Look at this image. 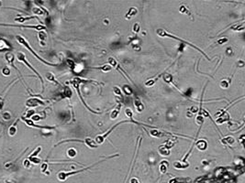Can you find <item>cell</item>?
<instances>
[{
  "label": "cell",
  "mask_w": 245,
  "mask_h": 183,
  "mask_svg": "<svg viewBox=\"0 0 245 183\" xmlns=\"http://www.w3.org/2000/svg\"><path fill=\"white\" fill-rule=\"evenodd\" d=\"M156 33L157 34L159 35V36H161V37H168V38H174V40H179V41H182V42H184V43H185V44H187V45H189V46H191L192 48H194V49H196V51H198L199 52H201L202 54L204 55V56L206 57L207 59H208L207 57V55H206V53L204 52L203 51H201L200 49H198L197 47H196L195 45H193V44H191V43H189V42H187L186 40H182V38H177V37H175V36H174V35H172V34H170V33H168V32H166L165 30H163V29H157V31H156ZM209 60H210V59H208Z\"/></svg>",
  "instance_id": "4"
},
{
  "label": "cell",
  "mask_w": 245,
  "mask_h": 183,
  "mask_svg": "<svg viewBox=\"0 0 245 183\" xmlns=\"http://www.w3.org/2000/svg\"><path fill=\"white\" fill-rule=\"evenodd\" d=\"M82 142H84V143H85V145L89 147V148H96V147H98L97 144H96L94 140L91 139L90 137H85Z\"/></svg>",
  "instance_id": "9"
},
{
  "label": "cell",
  "mask_w": 245,
  "mask_h": 183,
  "mask_svg": "<svg viewBox=\"0 0 245 183\" xmlns=\"http://www.w3.org/2000/svg\"><path fill=\"white\" fill-rule=\"evenodd\" d=\"M16 40H17V41H18V43L21 44L22 46H24V47H25L26 49H28V51H30V52L32 53V54L34 55V56L36 57V58L38 59L39 60H40L41 62H43L44 64H46V65H49V66H56V65H58V64H56V63H51V62H47V60H45L44 59L40 58V57L39 56V55L37 54V53L35 52V51H33L32 49H31V47L29 46V42H28L27 40H26L25 38H24L22 36H20V35H17V36H16Z\"/></svg>",
  "instance_id": "2"
},
{
  "label": "cell",
  "mask_w": 245,
  "mask_h": 183,
  "mask_svg": "<svg viewBox=\"0 0 245 183\" xmlns=\"http://www.w3.org/2000/svg\"><path fill=\"white\" fill-rule=\"evenodd\" d=\"M2 73H3V75H5V76H8V75H10V70H9V68L8 67L3 68V70H2Z\"/></svg>",
  "instance_id": "30"
},
{
  "label": "cell",
  "mask_w": 245,
  "mask_h": 183,
  "mask_svg": "<svg viewBox=\"0 0 245 183\" xmlns=\"http://www.w3.org/2000/svg\"><path fill=\"white\" fill-rule=\"evenodd\" d=\"M23 164H24V167L25 168H29V166H30V161H29V159H26L25 161L23 162Z\"/></svg>",
  "instance_id": "40"
},
{
  "label": "cell",
  "mask_w": 245,
  "mask_h": 183,
  "mask_svg": "<svg viewBox=\"0 0 245 183\" xmlns=\"http://www.w3.org/2000/svg\"><path fill=\"white\" fill-rule=\"evenodd\" d=\"M11 46L9 45V43L4 38H0V52H3V51H10Z\"/></svg>",
  "instance_id": "8"
},
{
  "label": "cell",
  "mask_w": 245,
  "mask_h": 183,
  "mask_svg": "<svg viewBox=\"0 0 245 183\" xmlns=\"http://www.w3.org/2000/svg\"><path fill=\"white\" fill-rule=\"evenodd\" d=\"M163 81L167 84H170L173 81V76L171 74H168V73H166V74L163 73Z\"/></svg>",
  "instance_id": "23"
},
{
  "label": "cell",
  "mask_w": 245,
  "mask_h": 183,
  "mask_svg": "<svg viewBox=\"0 0 245 183\" xmlns=\"http://www.w3.org/2000/svg\"><path fill=\"white\" fill-rule=\"evenodd\" d=\"M39 38H40V40H41V41L45 40H46V33L43 32V31H40V32H39Z\"/></svg>",
  "instance_id": "31"
},
{
  "label": "cell",
  "mask_w": 245,
  "mask_h": 183,
  "mask_svg": "<svg viewBox=\"0 0 245 183\" xmlns=\"http://www.w3.org/2000/svg\"><path fill=\"white\" fill-rule=\"evenodd\" d=\"M40 150H41V147H38L36 149H35L34 151H33L32 153H31V155L29 157V158H33V157H37V155H38L39 153L40 152Z\"/></svg>",
  "instance_id": "26"
},
{
  "label": "cell",
  "mask_w": 245,
  "mask_h": 183,
  "mask_svg": "<svg viewBox=\"0 0 245 183\" xmlns=\"http://www.w3.org/2000/svg\"><path fill=\"white\" fill-rule=\"evenodd\" d=\"M159 153H160V155H162L163 157H166V156H169V155L171 154V151L169 148H167L166 147H165L164 145L163 146H161L160 147H159Z\"/></svg>",
  "instance_id": "14"
},
{
  "label": "cell",
  "mask_w": 245,
  "mask_h": 183,
  "mask_svg": "<svg viewBox=\"0 0 245 183\" xmlns=\"http://www.w3.org/2000/svg\"><path fill=\"white\" fill-rule=\"evenodd\" d=\"M93 69L96 70H102L105 73H108V71H111V66L110 65H103L101 67H93Z\"/></svg>",
  "instance_id": "19"
},
{
  "label": "cell",
  "mask_w": 245,
  "mask_h": 183,
  "mask_svg": "<svg viewBox=\"0 0 245 183\" xmlns=\"http://www.w3.org/2000/svg\"><path fill=\"white\" fill-rule=\"evenodd\" d=\"M32 18H33V16H27V18H16V21H18V22H20V23H22V22L27 21V20L32 19Z\"/></svg>",
  "instance_id": "27"
},
{
  "label": "cell",
  "mask_w": 245,
  "mask_h": 183,
  "mask_svg": "<svg viewBox=\"0 0 245 183\" xmlns=\"http://www.w3.org/2000/svg\"><path fill=\"white\" fill-rule=\"evenodd\" d=\"M169 183H177V180H175V179H174V180H171Z\"/></svg>",
  "instance_id": "44"
},
{
  "label": "cell",
  "mask_w": 245,
  "mask_h": 183,
  "mask_svg": "<svg viewBox=\"0 0 245 183\" xmlns=\"http://www.w3.org/2000/svg\"><path fill=\"white\" fill-rule=\"evenodd\" d=\"M3 105H4V99L2 97H0V110L3 108Z\"/></svg>",
  "instance_id": "42"
},
{
  "label": "cell",
  "mask_w": 245,
  "mask_h": 183,
  "mask_svg": "<svg viewBox=\"0 0 245 183\" xmlns=\"http://www.w3.org/2000/svg\"><path fill=\"white\" fill-rule=\"evenodd\" d=\"M174 143H175L174 141H172V140H168V141L166 142V144H165L164 146L167 147V148L170 149V148H172V147L174 146Z\"/></svg>",
  "instance_id": "29"
},
{
  "label": "cell",
  "mask_w": 245,
  "mask_h": 183,
  "mask_svg": "<svg viewBox=\"0 0 245 183\" xmlns=\"http://www.w3.org/2000/svg\"><path fill=\"white\" fill-rule=\"evenodd\" d=\"M2 116H3V118H4V120H9L11 118V116H10V114L9 113H4L3 114H2Z\"/></svg>",
  "instance_id": "38"
},
{
  "label": "cell",
  "mask_w": 245,
  "mask_h": 183,
  "mask_svg": "<svg viewBox=\"0 0 245 183\" xmlns=\"http://www.w3.org/2000/svg\"><path fill=\"white\" fill-rule=\"evenodd\" d=\"M105 160H106V159H102V160H100V161H98V162H96V163H95V164H93V165H91L90 167L84 168V169H79V170L70 171V172H66V171H62V172L59 173L58 176H57V177H58V180H61V181H64V180H67L68 177H71V176H73V175H76V174H79V173H81V172H84V171H85V170H88V169H90L91 168H93L94 166L97 165V164L101 163V162H104Z\"/></svg>",
  "instance_id": "3"
},
{
  "label": "cell",
  "mask_w": 245,
  "mask_h": 183,
  "mask_svg": "<svg viewBox=\"0 0 245 183\" xmlns=\"http://www.w3.org/2000/svg\"><path fill=\"white\" fill-rule=\"evenodd\" d=\"M122 90H123V92H125L127 95H131V94H132V90L129 88V86L128 85H125L123 86V88H122Z\"/></svg>",
  "instance_id": "25"
},
{
  "label": "cell",
  "mask_w": 245,
  "mask_h": 183,
  "mask_svg": "<svg viewBox=\"0 0 245 183\" xmlns=\"http://www.w3.org/2000/svg\"><path fill=\"white\" fill-rule=\"evenodd\" d=\"M113 91H114V93L116 94V95H120L122 96V93H121V91H120V89L118 87H117V86H115L114 88H113Z\"/></svg>",
  "instance_id": "34"
},
{
  "label": "cell",
  "mask_w": 245,
  "mask_h": 183,
  "mask_svg": "<svg viewBox=\"0 0 245 183\" xmlns=\"http://www.w3.org/2000/svg\"><path fill=\"white\" fill-rule=\"evenodd\" d=\"M6 60H7V62H8L9 65H11L12 67L16 68V66H15V64L13 63L14 62V60H15V56L12 54L11 52H7V54H6Z\"/></svg>",
  "instance_id": "13"
},
{
  "label": "cell",
  "mask_w": 245,
  "mask_h": 183,
  "mask_svg": "<svg viewBox=\"0 0 245 183\" xmlns=\"http://www.w3.org/2000/svg\"><path fill=\"white\" fill-rule=\"evenodd\" d=\"M196 147H197L199 150H205L207 147V143L205 140H198L196 143Z\"/></svg>",
  "instance_id": "15"
},
{
  "label": "cell",
  "mask_w": 245,
  "mask_h": 183,
  "mask_svg": "<svg viewBox=\"0 0 245 183\" xmlns=\"http://www.w3.org/2000/svg\"><path fill=\"white\" fill-rule=\"evenodd\" d=\"M17 57H18V60H19V62H23V63L25 64V65L27 66L28 68H29V69H30L31 71H32L33 73H34L35 74H36L37 76H38V78L40 80V82H41V84H42V85H43V84H44V82H43V80H42V77L40 76V73H39L38 71H37L36 70H35L34 68H33L32 66H31L30 64H29V62H27V60H26V57H25V54H24V53H22V52H18V55H17Z\"/></svg>",
  "instance_id": "5"
},
{
  "label": "cell",
  "mask_w": 245,
  "mask_h": 183,
  "mask_svg": "<svg viewBox=\"0 0 245 183\" xmlns=\"http://www.w3.org/2000/svg\"><path fill=\"white\" fill-rule=\"evenodd\" d=\"M235 142V139L232 136H226L222 139V143L223 144H229V145H232Z\"/></svg>",
  "instance_id": "18"
},
{
  "label": "cell",
  "mask_w": 245,
  "mask_h": 183,
  "mask_svg": "<svg viewBox=\"0 0 245 183\" xmlns=\"http://www.w3.org/2000/svg\"><path fill=\"white\" fill-rule=\"evenodd\" d=\"M107 62H108V63H109V65L113 66V67H114L115 69H116L118 71H119V73H121V74L123 75V76L125 77V78L129 79V80L131 81V82H132V84H134V82H133V81L131 80V79L129 77V75H128V73H126L125 71H124V70L122 69L121 67H120V65H119V64H118V62H117V60H115L114 58H112V57H109V58H108V60H107Z\"/></svg>",
  "instance_id": "6"
},
{
  "label": "cell",
  "mask_w": 245,
  "mask_h": 183,
  "mask_svg": "<svg viewBox=\"0 0 245 183\" xmlns=\"http://www.w3.org/2000/svg\"><path fill=\"white\" fill-rule=\"evenodd\" d=\"M150 134H151L153 136H155V137H162V136H164L165 133L162 132V131L157 130V129H152V130L150 131Z\"/></svg>",
  "instance_id": "17"
},
{
  "label": "cell",
  "mask_w": 245,
  "mask_h": 183,
  "mask_svg": "<svg viewBox=\"0 0 245 183\" xmlns=\"http://www.w3.org/2000/svg\"><path fill=\"white\" fill-rule=\"evenodd\" d=\"M86 82H93V81H87V80H85V79H82V78H80V77H75L74 79H72V80H70V84H72L74 85V87L76 89V91H77V93H78V95H79V97H80V99H81V101H82V103L85 104V108L87 109V110H89L90 112H92V113H94V114H99L98 112H96V111H94V110H92V109L90 108V107L87 105V103H85V100H84V98H83V96H82V94H81V92H80V85H81V84H86Z\"/></svg>",
  "instance_id": "1"
},
{
  "label": "cell",
  "mask_w": 245,
  "mask_h": 183,
  "mask_svg": "<svg viewBox=\"0 0 245 183\" xmlns=\"http://www.w3.org/2000/svg\"><path fill=\"white\" fill-rule=\"evenodd\" d=\"M168 167H169L168 161H166V160H163V161L160 163V168H159V169H160V172L162 173V174H165V173L167 172Z\"/></svg>",
  "instance_id": "12"
},
{
  "label": "cell",
  "mask_w": 245,
  "mask_h": 183,
  "mask_svg": "<svg viewBox=\"0 0 245 183\" xmlns=\"http://www.w3.org/2000/svg\"><path fill=\"white\" fill-rule=\"evenodd\" d=\"M137 9L136 8H134V7H131V9H129V11L128 12V14L126 15V18H128V19H131V18L132 16H134V15H136L137 14Z\"/></svg>",
  "instance_id": "20"
},
{
  "label": "cell",
  "mask_w": 245,
  "mask_h": 183,
  "mask_svg": "<svg viewBox=\"0 0 245 183\" xmlns=\"http://www.w3.org/2000/svg\"><path fill=\"white\" fill-rule=\"evenodd\" d=\"M174 167L176 168V169H186V168L189 167V164L186 163V162H174Z\"/></svg>",
  "instance_id": "16"
},
{
  "label": "cell",
  "mask_w": 245,
  "mask_h": 183,
  "mask_svg": "<svg viewBox=\"0 0 245 183\" xmlns=\"http://www.w3.org/2000/svg\"><path fill=\"white\" fill-rule=\"evenodd\" d=\"M34 114H35L34 110H29V112L27 113V114H26V119H29V117H32Z\"/></svg>",
  "instance_id": "36"
},
{
  "label": "cell",
  "mask_w": 245,
  "mask_h": 183,
  "mask_svg": "<svg viewBox=\"0 0 245 183\" xmlns=\"http://www.w3.org/2000/svg\"><path fill=\"white\" fill-rule=\"evenodd\" d=\"M220 86H221L222 88H228L230 86V82H227L226 80H223L220 82Z\"/></svg>",
  "instance_id": "33"
},
{
  "label": "cell",
  "mask_w": 245,
  "mask_h": 183,
  "mask_svg": "<svg viewBox=\"0 0 245 183\" xmlns=\"http://www.w3.org/2000/svg\"><path fill=\"white\" fill-rule=\"evenodd\" d=\"M228 41V38H220V40L218 41V44H222V43H225V42Z\"/></svg>",
  "instance_id": "41"
},
{
  "label": "cell",
  "mask_w": 245,
  "mask_h": 183,
  "mask_svg": "<svg viewBox=\"0 0 245 183\" xmlns=\"http://www.w3.org/2000/svg\"><path fill=\"white\" fill-rule=\"evenodd\" d=\"M125 114H126V115H127L129 118H131V117H132V115H133L132 111H131V109H129V108L126 109V110H125Z\"/></svg>",
  "instance_id": "32"
},
{
  "label": "cell",
  "mask_w": 245,
  "mask_h": 183,
  "mask_svg": "<svg viewBox=\"0 0 245 183\" xmlns=\"http://www.w3.org/2000/svg\"><path fill=\"white\" fill-rule=\"evenodd\" d=\"M33 12H34L35 14H39V15L43 14V12L41 11V9H40V8H34L33 9Z\"/></svg>",
  "instance_id": "39"
},
{
  "label": "cell",
  "mask_w": 245,
  "mask_h": 183,
  "mask_svg": "<svg viewBox=\"0 0 245 183\" xmlns=\"http://www.w3.org/2000/svg\"><path fill=\"white\" fill-rule=\"evenodd\" d=\"M64 95H65L66 97H68V98H70L72 96V91L70 90L69 87H67V86H66L65 90H64Z\"/></svg>",
  "instance_id": "28"
},
{
  "label": "cell",
  "mask_w": 245,
  "mask_h": 183,
  "mask_svg": "<svg viewBox=\"0 0 245 183\" xmlns=\"http://www.w3.org/2000/svg\"><path fill=\"white\" fill-rule=\"evenodd\" d=\"M46 78H47V80H49L50 82H55L56 84H59V82L56 81V79H55L54 75L53 74L51 73H46Z\"/></svg>",
  "instance_id": "21"
},
{
  "label": "cell",
  "mask_w": 245,
  "mask_h": 183,
  "mask_svg": "<svg viewBox=\"0 0 245 183\" xmlns=\"http://www.w3.org/2000/svg\"><path fill=\"white\" fill-rule=\"evenodd\" d=\"M16 133H17V126L15 125H11V126L9 127V129H8V135L10 136H15V135H16Z\"/></svg>",
  "instance_id": "22"
},
{
  "label": "cell",
  "mask_w": 245,
  "mask_h": 183,
  "mask_svg": "<svg viewBox=\"0 0 245 183\" xmlns=\"http://www.w3.org/2000/svg\"><path fill=\"white\" fill-rule=\"evenodd\" d=\"M120 108H121V103H118V104L113 109V111L111 112V114H110L111 119H116V118L118 117L120 113Z\"/></svg>",
  "instance_id": "11"
},
{
  "label": "cell",
  "mask_w": 245,
  "mask_h": 183,
  "mask_svg": "<svg viewBox=\"0 0 245 183\" xmlns=\"http://www.w3.org/2000/svg\"><path fill=\"white\" fill-rule=\"evenodd\" d=\"M45 103L41 101L40 99L38 98H29L27 102H26V106L28 107H36L38 105H44Z\"/></svg>",
  "instance_id": "7"
},
{
  "label": "cell",
  "mask_w": 245,
  "mask_h": 183,
  "mask_svg": "<svg viewBox=\"0 0 245 183\" xmlns=\"http://www.w3.org/2000/svg\"><path fill=\"white\" fill-rule=\"evenodd\" d=\"M131 183H139V180L136 178H133L131 180Z\"/></svg>",
  "instance_id": "43"
},
{
  "label": "cell",
  "mask_w": 245,
  "mask_h": 183,
  "mask_svg": "<svg viewBox=\"0 0 245 183\" xmlns=\"http://www.w3.org/2000/svg\"><path fill=\"white\" fill-rule=\"evenodd\" d=\"M47 168H48V164H46V163L41 164V166H40V170H41V172H43V173L46 172Z\"/></svg>",
  "instance_id": "37"
},
{
  "label": "cell",
  "mask_w": 245,
  "mask_h": 183,
  "mask_svg": "<svg viewBox=\"0 0 245 183\" xmlns=\"http://www.w3.org/2000/svg\"><path fill=\"white\" fill-rule=\"evenodd\" d=\"M0 7H1V2H0Z\"/></svg>",
  "instance_id": "45"
},
{
  "label": "cell",
  "mask_w": 245,
  "mask_h": 183,
  "mask_svg": "<svg viewBox=\"0 0 245 183\" xmlns=\"http://www.w3.org/2000/svg\"><path fill=\"white\" fill-rule=\"evenodd\" d=\"M76 150H75V148H70V149H68V151H67V155H68V157L69 158H75V156H76Z\"/></svg>",
  "instance_id": "24"
},
{
  "label": "cell",
  "mask_w": 245,
  "mask_h": 183,
  "mask_svg": "<svg viewBox=\"0 0 245 183\" xmlns=\"http://www.w3.org/2000/svg\"><path fill=\"white\" fill-rule=\"evenodd\" d=\"M134 104H135V108H136L137 112L140 113V112H142V111L144 110L143 103H142V102L140 101V100L139 99L138 97H136L134 99Z\"/></svg>",
  "instance_id": "10"
},
{
  "label": "cell",
  "mask_w": 245,
  "mask_h": 183,
  "mask_svg": "<svg viewBox=\"0 0 245 183\" xmlns=\"http://www.w3.org/2000/svg\"><path fill=\"white\" fill-rule=\"evenodd\" d=\"M140 24L139 23H135L134 25H133V32L135 33H138L139 31H140Z\"/></svg>",
  "instance_id": "35"
}]
</instances>
